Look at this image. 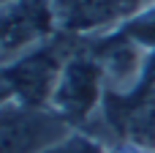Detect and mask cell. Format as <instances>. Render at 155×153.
Here are the masks:
<instances>
[{
	"label": "cell",
	"instance_id": "8fae6325",
	"mask_svg": "<svg viewBox=\"0 0 155 153\" xmlns=\"http://www.w3.org/2000/svg\"><path fill=\"white\" fill-rule=\"evenodd\" d=\"M150 96H155V88H153V93H150Z\"/></svg>",
	"mask_w": 155,
	"mask_h": 153
},
{
	"label": "cell",
	"instance_id": "3957f363",
	"mask_svg": "<svg viewBox=\"0 0 155 153\" xmlns=\"http://www.w3.org/2000/svg\"><path fill=\"white\" fill-rule=\"evenodd\" d=\"M71 129L54 110L8 101L0 107V153H44Z\"/></svg>",
	"mask_w": 155,
	"mask_h": 153
},
{
	"label": "cell",
	"instance_id": "9c48e42d",
	"mask_svg": "<svg viewBox=\"0 0 155 153\" xmlns=\"http://www.w3.org/2000/svg\"><path fill=\"white\" fill-rule=\"evenodd\" d=\"M104 148H106V153H144L142 148H136L125 140H109V142H104Z\"/></svg>",
	"mask_w": 155,
	"mask_h": 153
},
{
	"label": "cell",
	"instance_id": "6da1fadb",
	"mask_svg": "<svg viewBox=\"0 0 155 153\" xmlns=\"http://www.w3.org/2000/svg\"><path fill=\"white\" fill-rule=\"evenodd\" d=\"M106 101V82L101 63L87 38H79L76 49L63 66V74L54 85L49 110H54L71 129L87 131V126L101 115Z\"/></svg>",
	"mask_w": 155,
	"mask_h": 153
},
{
	"label": "cell",
	"instance_id": "5b68a950",
	"mask_svg": "<svg viewBox=\"0 0 155 153\" xmlns=\"http://www.w3.org/2000/svg\"><path fill=\"white\" fill-rule=\"evenodd\" d=\"M57 33L49 0H11L0 5V68Z\"/></svg>",
	"mask_w": 155,
	"mask_h": 153
},
{
	"label": "cell",
	"instance_id": "7a4b0ae2",
	"mask_svg": "<svg viewBox=\"0 0 155 153\" xmlns=\"http://www.w3.org/2000/svg\"><path fill=\"white\" fill-rule=\"evenodd\" d=\"M76 44H79V38L54 33L35 49L25 52L22 57H16L8 66H3L0 74L8 82L14 101L30 104V107H49L54 85L63 74V66L71 57V52L76 49Z\"/></svg>",
	"mask_w": 155,
	"mask_h": 153
},
{
	"label": "cell",
	"instance_id": "30bf717a",
	"mask_svg": "<svg viewBox=\"0 0 155 153\" xmlns=\"http://www.w3.org/2000/svg\"><path fill=\"white\" fill-rule=\"evenodd\" d=\"M8 101H14V93H11L8 82H5V79H3V74H0V107H3V104H8Z\"/></svg>",
	"mask_w": 155,
	"mask_h": 153
},
{
	"label": "cell",
	"instance_id": "8992f818",
	"mask_svg": "<svg viewBox=\"0 0 155 153\" xmlns=\"http://www.w3.org/2000/svg\"><path fill=\"white\" fill-rule=\"evenodd\" d=\"M106 82V96L112 99H134L142 96L144 79H147V63H150V49L139 47L136 41L109 33L98 38H87Z\"/></svg>",
	"mask_w": 155,
	"mask_h": 153
},
{
	"label": "cell",
	"instance_id": "ba28073f",
	"mask_svg": "<svg viewBox=\"0 0 155 153\" xmlns=\"http://www.w3.org/2000/svg\"><path fill=\"white\" fill-rule=\"evenodd\" d=\"M44 153H106V148L101 140H95L87 131H71L65 140H60L57 145H52Z\"/></svg>",
	"mask_w": 155,
	"mask_h": 153
},
{
	"label": "cell",
	"instance_id": "52a82bcc",
	"mask_svg": "<svg viewBox=\"0 0 155 153\" xmlns=\"http://www.w3.org/2000/svg\"><path fill=\"white\" fill-rule=\"evenodd\" d=\"M114 33H120V36L136 41L139 47L155 52V0L150 5H144L136 16H131V19H128L120 30H114Z\"/></svg>",
	"mask_w": 155,
	"mask_h": 153
},
{
	"label": "cell",
	"instance_id": "277c9868",
	"mask_svg": "<svg viewBox=\"0 0 155 153\" xmlns=\"http://www.w3.org/2000/svg\"><path fill=\"white\" fill-rule=\"evenodd\" d=\"M57 33L74 38H98L120 30L153 0H49Z\"/></svg>",
	"mask_w": 155,
	"mask_h": 153
}]
</instances>
